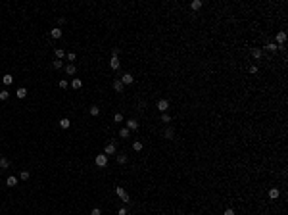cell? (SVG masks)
<instances>
[{
	"mask_svg": "<svg viewBox=\"0 0 288 215\" xmlns=\"http://www.w3.org/2000/svg\"><path fill=\"white\" fill-rule=\"evenodd\" d=\"M173 136H175V131H173L171 127H169V129H165V138H173Z\"/></svg>",
	"mask_w": 288,
	"mask_h": 215,
	"instance_id": "27",
	"label": "cell"
},
{
	"mask_svg": "<svg viewBox=\"0 0 288 215\" xmlns=\"http://www.w3.org/2000/svg\"><path fill=\"white\" fill-rule=\"evenodd\" d=\"M252 58H254V60H259V58H261V50H259V48H252Z\"/></svg>",
	"mask_w": 288,
	"mask_h": 215,
	"instance_id": "21",
	"label": "cell"
},
{
	"mask_svg": "<svg viewBox=\"0 0 288 215\" xmlns=\"http://www.w3.org/2000/svg\"><path fill=\"white\" fill-rule=\"evenodd\" d=\"M279 194H281V192H279V188H271V190H269V198H271V200H277V198H279Z\"/></svg>",
	"mask_w": 288,
	"mask_h": 215,
	"instance_id": "17",
	"label": "cell"
},
{
	"mask_svg": "<svg viewBox=\"0 0 288 215\" xmlns=\"http://www.w3.org/2000/svg\"><path fill=\"white\" fill-rule=\"evenodd\" d=\"M15 184H17V179L13 177V175H10V177L6 179V186H10V188H12V186H15Z\"/></svg>",
	"mask_w": 288,
	"mask_h": 215,
	"instance_id": "14",
	"label": "cell"
},
{
	"mask_svg": "<svg viewBox=\"0 0 288 215\" xmlns=\"http://www.w3.org/2000/svg\"><path fill=\"white\" fill-rule=\"evenodd\" d=\"M156 108H158L160 112H163V114H167V110H169V102H167V100H160L158 104H156Z\"/></svg>",
	"mask_w": 288,
	"mask_h": 215,
	"instance_id": "5",
	"label": "cell"
},
{
	"mask_svg": "<svg viewBox=\"0 0 288 215\" xmlns=\"http://www.w3.org/2000/svg\"><path fill=\"white\" fill-rule=\"evenodd\" d=\"M8 98H10V92H8V90H2V92H0V100H8Z\"/></svg>",
	"mask_w": 288,
	"mask_h": 215,
	"instance_id": "30",
	"label": "cell"
},
{
	"mask_svg": "<svg viewBox=\"0 0 288 215\" xmlns=\"http://www.w3.org/2000/svg\"><path fill=\"white\" fill-rule=\"evenodd\" d=\"M117 152V146H115V142H108L106 144V148H104V154L106 156H109V154H115Z\"/></svg>",
	"mask_w": 288,
	"mask_h": 215,
	"instance_id": "4",
	"label": "cell"
},
{
	"mask_svg": "<svg viewBox=\"0 0 288 215\" xmlns=\"http://www.w3.org/2000/svg\"><path fill=\"white\" fill-rule=\"evenodd\" d=\"M52 67H54V69H62V60H54V62H52Z\"/></svg>",
	"mask_w": 288,
	"mask_h": 215,
	"instance_id": "28",
	"label": "cell"
},
{
	"mask_svg": "<svg viewBox=\"0 0 288 215\" xmlns=\"http://www.w3.org/2000/svg\"><path fill=\"white\" fill-rule=\"evenodd\" d=\"M117 163H127V156L125 154H117Z\"/></svg>",
	"mask_w": 288,
	"mask_h": 215,
	"instance_id": "26",
	"label": "cell"
},
{
	"mask_svg": "<svg viewBox=\"0 0 288 215\" xmlns=\"http://www.w3.org/2000/svg\"><path fill=\"white\" fill-rule=\"evenodd\" d=\"M127 129L129 131H136V129H138V121L136 119H129L127 121Z\"/></svg>",
	"mask_w": 288,
	"mask_h": 215,
	"instance_id": "8",
	"label": "cell"
},
{
	"mask_svg": "<svg viewBox=\"0 0 288 215\" xmlns=\"http://www.w3.org/2000/svg\"><path fill=\"white\" fill-rule=\"evenodd\" d=\"M65 73H67V75H75L77 73L75 63H67V65H65Z\"/></svg>",
	"mask_w": 288,
	"mask_h": 215,
	"instance_id": "9",
	"label": "cell"
},
{
	"mask_svg": "<svg viewBox=\"0 0 288 215\" xmlns=\"http://www.w3.org/2000/svg\"><path fill=\"white\" fill-rule=\"evenodd\" d=\"M19 179H21V181H27V179H29V171H21V173H19Z\"/></svg>",
	"mask_w": 288,
	"mask_h": 215,
	"instance_id": "29",
	"label": "cell"
},
{
	"mask_svg": "<svg viewBox=\"0 0 288 215\" xmlns=\"http://www.w3.org/2000/svg\"><path fill=\"white\" fill-rule=\"evenodd\" d=\"M117 215H127V209H125V208H119V209H117Z\"/></svg>",
	"mask_w": 288,
	"mask_h": 215,
	"instance_id": "38",
	"label": "cell"
},
{
	"mask_svg": "<svg viewBox=\"0 0 288 215\" xmlns=\"http://www.w3.org/2000/svg\"><path fill=\"white\" fill-rule=\"evenodd\" d=\"M119 65H121L119 56H111V60H109V67H111V69H119Z\"/></svg>",
	"mask_w": 288,
	"mask_h": 215,
	"instance_id": "6",
	"label": "cell"
},
{
	"mask_svg": "<svg viewBox=\"0 0 288 215\" xmlns=\"http://www.w3.org/2000/svg\"><path fill=\"white\" fill-rule=\"evenodd\" d=\"M129 134H131V131H129V129H127V127H123V129H121V131H119V136H121V138H127V136H129Z\"/></svg>",
	"mask_w": 288,
	"mask_h": 215,
	"instance_id": "24",
	"label": "cell"
},
{
	"mask_svg": "<svg viewBox=\"0 0 288 215\" xmlns=\"http://www.w3.org/2000/svg\"><path fill=\"white\" fill-rule=\"evenodd\" d=\"M113 121H115V123H121V121H123V115H121V114H115V115H113Z\"/></svg>",
	"mask_w": 288,
	"mask_h": 215,
	"instance_id": "32",
	"label": "cell"
},
{
	"mask_svg": "<svg viewBox=\"0 0 288 215\" xmlns=\"http://www.w3.org/2000/svg\"><path fill=\"white\" fill-rule=\"evenodd\" d=\"M94 163L98 165V167H106V165H108V156H106V154H98L96 159H94Z\"/></svg>",
	"mask_w": 288,
	"mask_h": 215,
	"instance_id": "1",
	"label": "cell"
},
{
	"mask_svg": "<svg viewBox=\"0 0 288 215\" xmlns=\"http://www.w3.org/2000/svg\"><path fill=\"white\" fill-rule=\"evenodd\" d=\"M161 121H163V123H171V117H169V114H163V115H161Z\"/></svg>",
	"mask_w": 288,
	"mask_h": 215,
	"instance_id": "31",
	"label": "cell"
},
{
	"mask_svg": "<svg viewBox=\"0 0 288 215\" xmlns=\"http://www.w3.org/2000/svg\"><path fill=\"white\" fill-rule=\"evenodd\" d=\"M15 96H17V98H25V96H27V89H25V87H19V89L15 90Z\"/></svg>",
	"mask_w": 288,
	"mask_h": 215,
	"instance_id": "12",
	"label": "cell"
},
{
	"mask_svg": "<svg viewBox=\"0 0 288 215\" xmlns=\"http://www.w3.org/2000/svg\"><path fill=\"white\" fill-rule=\"evenodd\" d=\"M10 167V159L8 158H0V169H8Z\"/></svg>",
	"mask_w": 288,
	"mask_h": 215,
	"instance_id": "18",
	"label": "cell"
},
{
	"mask_svg": "<svg viewBox=\"0 0 288 215\" xmlns=\"http://www.w3.org/2000/svg\"><path fill=\"white\" fill-rule=\"evenodd\" d=\"M133 150H134V152H140V150H142V142L134 140V142H133Z\"/></svg>",
	"mask_w": 288,
	"mask_h": 215,
	"instance_id": "25",
	"label": "cell"
},
{
	"mask_svg": "<svg viewBox=\"0 0 288 215\" xmlns=\"http://www.w3.org/2000/svg\"><path fill=\"white\" fill-rule=\"evenodd\" d=\"M121 83H123V85H133V83H134V77L131 75V73H123Z\"/></svg>",
	"mask_w": 288,
	"mask_h": 215,
	"instance_id": "7",
	"label": "cell"
},
{
	"mask_svg": "<svg viewBox=\"0 0 288 215\" xmlns=\"http://www.w3.org/2000/svg\"><path fill=\"white\" fill-rule=\"evenodd\" d=\"M284 42H286V33H284V31H279V33H277V37H275V44H277V46H282Z\"/></svg>",
	"mask_w": 288,
	"mask_h": 215,
	"instance_id": "2",
	"label": "cell"
},
{
	"mask_svg": "<svg viewBox=\"0 0 288 215\" xmlns=\"http://www.w3.org/2000/svg\"><path fill=\"white\" fill-rule=\"evenodd\" d=\"M202 6H204V4H202V0H194V2L190 4V8H192V10H200Z\"/></svg>",
	"mask_w": 288,
	"mask_h": 215,
	"instance_id": "23",
	"label": "cell"
},
{
	"mask_svg": "<svg viewBox=\"0 0 288 215\" xmlns=\"http://www.w3.org/2000/svg\"><path fill=\"white\" fill-rule=\"evenodd\" d=\"M223 215H234V209H232V208H227V209H225V213Z\"/></svg>",
	"mask_w": 288,
	"mask_h": 215,
	"instance_id": "36",
	"label": "cell"
},
{
	"mask_svg": "<svg viewBox=\"0 0 288 215\" xmlns=\"http://www.w3.org/2000/svg\"><path fill=\"white\" fill-rule=\"evenodd\" d=\"M56 60H64V56H65V52H64V48H56Z\"/></svg>",
	"mask_w": 288,
	"mask_h": 215,
	"instance_id": "20",
	"label": "cell"
},
{
	"mask_svg": "<svg viewBox=\"0 0 288 215\" xmlns=\"http://www.w3.org/2000/svg\"><path fill=\"white\" fill-rule=\"evenodd\" d=\"M123 87H125V85L121 83V79L113 81V90H115V92H123Z\"/></svg>",
	"mask_w": 288,
	"mask_h": 215,
	"instance_id": "10",
	"label": "cell"
},
{
	"mask_svg": "<svg viewBox=\"0 0 288 215\" xmlns=\"http://www.w3.org/2000/svg\"><path fill=\"white\" fill-rule=\"evenodd\" d=\"M89 112H90V115H92V117H96V115H100V108H98V106H90Z\"/></svg>",
	"mask_w": 288,
	"mask_h": 215,
	"instance_id": "22",
	"label": "cell"
},
{
	"mask_svg": "<svg viewBox=\"0 0 288 215\" xmlns=\"http://www.w3.org/2000/svg\"><path fill=\"white\" fill-rule=\"evenodd\" d=\"M248 71L252 73V75H254V73H257V65H250V67H248Z\"/></svg>",
	"mask_w": 288,
	"mask_h": 215,
	"instance_id": "35",
	"label": "cell"
},
{
	"mask_svg": "<svg viewBox=\"0 0 288 215\" xmlns=\"http://www.w3.org/2000/svg\"><path fill=\"white\" fill-rule=\"evenodd\" d=\"M58 85H60V89H67V87H69V83H67V81H64V79H62V81L58 83Z\"/></svg>",
	"mask_w": 288,
	"mask_h": 215,
	"instance_id": "33",
	"label": "cell"
},
{
	"mask_svg": "<svg viewBox=\"0 0 288 215\" xmlns=\"http://www.w3.org/2000/svg\"><path fill=\"white\" fill-rule=\"evenodd\" d=\"M90 215H102V209H100V208H94L92 211H90Z\"/></svg>",
	"mask_w": 288,
	"mask_h": 215,
	"instance_id": "34",
	"label": "cell"
},
{
	"mask_svg": "<svg viewBox=\"0 0 288 215\" xmlns=\"http://www.w3.org/2000/svg\"><path fill=\"white\" fill-rule=\"evenodd\" d=\"M2 83H4L6 87H8V85H12V83H13V75H10V73H6V75L2 77Z\"/></svg>",
	"mask_w": 288,
	"mask_h": 215,
	"instance_id": "15",
	"label": "cell"
},
{
	"mask_svg": "<svg viewBox=\"0 0 288 215\" xmlns=\"http://www.w3.org/2000/svg\"><path fill=\"white\" fill-rule=\"evenodd\" d=\"M71 87H73L75 90H79L81 87H83V81H81V79H77V77H75V79L71 81Z\"/></svg>",
	"mask_w": 288,
	"mask_h": 215,
	"instance_id": "16",
	"label": "cell"
},
{
	"mask_svg": "<svg viewBox=\"0 0 288 215\" xmlns=\"http://www.w3.org/2000/svg\"><path fill=\"white\" fill-rule=\"evenodd\" d=\"M50 37L52 38H62V29H60V27H54L50 31Z\"/></svg>",
	"mask_w": 288,
	"mask_h": 215,
	"instance_id": "11",
	"label": "cell"
},
{
	"mask_svg": "<svg viewBox=\"0 0 288 215\" xmlns=\"http://www.w3.org/2000/svg\"><path fill=\"white\" fill-rule=\"evenodd\" d=\"M265 48H267L269 52H277V50H279V48H281V46H277L275 42H267V44H265Z\"/></svg>",
	"mask_w": 288,
	"mask_h": 215,
	"instance_id": "19",
	"label": "cell"
},
{
	"mask_svg": "<svg viewBox=\"0 0 288 215\" xmlns=\"http://www.w3.org/2000/svg\"><path fill=\"white\" fill-rule=\"evenodd\" d=\"M115 194H117V196L121 198L123 202H131V198H129V194H127V192H125V190L121 188V186H117V188H115Z\"/></svg>",
	"mask_w": 288,
	"mask_h": 215,
	"instance_id": "3",
	"label": "cell"
},
{
	"mask_svg": "<svg viewBox=\"0 0 288 215\" xmlns=\"http://www.w3.org/2000/svg\"><path fill=\"white\" fill-rule=\"evenodd\" d=\"M111 56H119V48H113V50H111Z\"/></svg>",
	"mask_w": 288,
	"mask_h": 215,
	"instance_id": "39",
	"label": "cell"
},
{
	"mask_svg": "<svg viewBox=\"0 0 288 215\" xmlns=\"http://www.w3.org/2000/svg\"><path fill=\"white\" fill-rule=\"evenodd\" d=\"M60 127H62V129H69V127H71V121L67 119V117H62V119H60Z\"/></svg>",
	"mask_w": 288,
	"mask_h": 215,
	"instance_id": "13",
	"label": "cell"
},
{
	"mask_svg": "<svg viewBox=\"0 0 288 215\" xmlns=\"http://www.w3.org/2000/svg\"><path fill=\"white\" fill-rule=\"evenodd\" d=\"M75 54H73V52H69V54H67V60H69V62H75Z\"/></svg>",
	"mask_w": 288,
	"mask_h": 215,
	"instance_id": "37",
	"label": "cell"
}]
</instances>
